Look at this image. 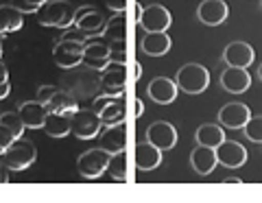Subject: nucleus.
Here are the masks:
<instances>
[{
	"label": "nucleus",
	"mask_w": 262,
	"mask_h": 203,
	"mask_svg": "<svg viewBox=\"0 0 262 203\" xmlns=\"http://www.w3.org/2000/svg\"><path fill=\"white\" fill-rule=\"evenodd\" d=\"M75 15H77V7L70 0H46L35 11L37 24L57 27V29H70L75 24Z\"/></svg>",
	"instance_id": "nucleus-1"
},
{
	"label": "nucleus",
	"mask_w": 262,
	"mask_h": 203,
	"mask_svg": "<svg viewBox=\"0 0 262 203\" xmlns=\"http://www.w3.org/2000/svg\"><path fill=\"white\" fill-rule=\"evenodd\" d=\"M175 83L184 94H201L210 85V72L201 63H186L184 68L177 70Z\"/></svg>",
	"instance_id": "nucleus-2"
},
{
	"label": "nucleus",
	"mask_w": 262,
	"mask_h": 203,
	"mask_svg": "<svg viewBox=\"0 0 262 203\" xmlns=\"http://www.w3.org/2000/svg\"><path fill=\"white\" fill-rule=\"evenodd\" d=\"M92 109L101 116V123L105 127L125 123L127 118V105H125V94H103L94 99Z\"/></svg>",
	"instance_id": "nucleus-3"
},
{
	"label": "nucleus",
	"mask_w": 262,
	"mask_h": 203,
	"mask_svg": "<svg viewBox=\"0 0 262 203\" xmlns=\"http://www.w3.org/2000/svg\"><path fill=\"white\" fill-rule=\"evenodd\" d=\"M3 157H5V166L9 170H24L35 162L37 151H35V144L33 142L15 138V140L9 144V149L3 153Z\"/></svg>",
	"instance_id": "nucleus-4"
},
{
	"label": "nucleus",
	"mask_w": 262,
	"mask_h": 203,
	"mask_svg": "<svg viewBox=\"0 0 262 203\" xmlns=\"http://www.w3.org/2000/svg\"><path fill=\"white\" fill-rule=\"evenodd\" d=\"M101 116L94 109H77L70 116V133H75L79 140H92L103 131Z\"/></svg>",
	"instance_id": "nucleus-5"
},
{
	"label": "nucleus",
	"mask_w": 262,
	"mask_h": 203,
	"mask_svg": "<svg viewBox=\"0 0 262 203\" xmlns=\"http://www.w3.org/2000/svg\"><path fill=\"white\" fill-rule=\"evenodd\" d=\"M110 160H112V155L105 149H90L83 155H79V160H77L79 175L85 177V179H96V177H101L105 170H107Z\"/></svg>",
	"instance_id": "nucleus-6"
},
{
	"label": "nucleus",
	"mask_w": 262,
	"mask_h": 203,
	"mask_svg": "<svg viewBox=\"0 0 262 203\" xmlns=\"http://www.w3.org/2000/svg\"><path fill=\"white\" fill-rule=\"evenodd\" d=\"M112 61V48L103 35H92L83 46V63L92 70H103Z\"/></svg>",
	"instance_id": "nucleus-7"
},
{
	"label": "nucleus",
	"mask_w": 262,
	"mask_h": 203,
	"mask_svg": "<svg viewBox=\"0 0 262 203\" xmlns=\"http://www.w3.org/2000/svg\"><path fill=\"white\" fill-rule=\"evenodd\" d=\"M101 75V85L107 94H125L127 87V61H116L112 59L105 66Z\"/></svg>",
	"instance_id": "nucleus-8"
},
{
	"label": "nucleus",
	"mask_w": 262,
	"mask_h": 203,
	"mask_svg": "<svg viewBox=\"0 0 262 203\" xmlns=\"http://www.w3.org/2000/svg\"><path fill=\"white\" fill-rule=\"evenodd\" d=\"M83 46L85 42H75V39H59L53 48V59L61 68H75L83 61Z\"/></svg>",
	"instance_id": "nucleus-9"
},
{
	"label": "nucleus",
	"mask_w": 262,
	"mask_h": 203,
	"mask_svg": "<svg viewBox=\"0 0 262 203\" xmlns=\"http://www.w3.org/2000/svg\"><path fill=\"white\" fill-rule=\"evenodd\" d=\"M138 24L146 31V33H151V31H168V27L173 24V15L166 7L162 5H151V7H144L142 9V15Z\"/></svg>",
	"instance_id": "nucleus-10"
},
{
	"label": "nucleus",
	"mask_w": 262,
	"mask_h": 203,
	"mask_svg": "<svg viewBox=\"0 0 262 203\" xmlns=\"http://www.w3.org/2000/svg\"><path fill=\"white\" fill-rule=\"evenodd\" d=\"M98 147L105 149L110 155H114V153H118V151H125L127 149V127H125V123L103 127V131L98 133Z\"/></svg>",
	"instance_id": "nucleus-11"
},
{
	"label": "nucleus",
	"mask_w": 262,
	"mask_h": 203,
	"mask_svg": "<svg viewBox=\"0 0 262 203\" xmlns=\"http://www.w3.org/2000/svg\"><path fill=\"white\" fill-rule=\"evenodd\" d=\"M219 164H223L227 168H241L247 162V149L236 140H223L214 149Z\"/></svg>",
	"instance_id": "nucleus-12"
},
{
	"label": "nucleus",
	"mask_w": 262,
	"mask_h": 203,
	"mask_svg": "<svg viewBox=\"0 0 262 203\" xmlns=\"http://www.w3.org/2000/svg\"><path fill=\"white\" fill-rule=\"evenodd\" d=\"M146 140L151 144H155L160 151H168L177 144V131L175 127L166 123V120H158L153 123L149 129H146Z\"/></svg>",
	"instance_id": "nucleus-13"
},
{
	"label": "nucleus",
	"mask_w": 262,
	"mask_h": 203,
	"mask_svg": "<svg viewBox=\"0 0 262 203\" xmlns=\"http://www.w3.org/2000/svg\"><path fill=\"white\" fill-rule=\"evenodd\" d=\"M227 3L225 0H203L196 7V18H199L206 27H219L227 20Z\"/></svg>",
	"instance_id": "nucleus-14"
},
{
	"label": "nucleus",
	"mask_w": 262,
	"mask_h": 203,
	"mask_svg": "<svg viewBox=\"0 0 262 203\" xmlns=\"http://www.w3.org/2000/svg\"><path fill=\"white\" fill-rule=\"evenodd\" d=\"M221 85L223 90L229 94H243L249 90L251 85V75L247 68H236V66H227L221 75Z\"/></svg>",
	"instance_id": "nucleus-15"
},
{
	"label": "nucleus",
	"mask_w": 262,
	"mask_h": 203,
	"mask_svg": "<svg viewBox=\"0 0 262 203\" xmlns=\"http://www.w3.org/2000/svg\"><path fill=\"white\" fill-rule=\"evenodd\" d=\"M105 20L101 13H98L94 7H81V9H77V15H75V27L81 29L83 33H88L90 37L92 35H101L103 33V29H105Z\"/></svg>",
	"instance_id": "nucleus-16"
},
{
	"label": "nucleus",
	"mask_w": 262,
	"mask_h": 203,
	"mask_svg": "<svg viewBox=\"0 0 262 203\" xmlns=\"http://www.w3.org/2000/svg\"><path fill=\"white\" fill-rule=\"evenodd\" d=\"M251 118V111L245 103H227L219 111V123L227 129H243Z\"/></svg>",
	"instance_id": "nucleus-17"
},
{
	"label": "nucleus",
	"mask_w": 262,
	"mask_h": 203,
	"mask_svg": "<svg viewBox=\"0 0 262 203\" xmlns=\"http://www.w3.org/2000/svg\"><path fill=\"white\" fill-rule=\"evenodd\" d=\"M177 92H179L177 83H175V81H170V79H166V77L153 79L149 83V87H146L149 99L153 103H158V105H170L177 99Z\"/></svg>",
	"instance_id": "nucleus-18"
},
{
	"label": "nucleus",
	"mask_w": 262,
	"mask_h": 203,
	"mask_svg": "<svg viewBox=\"0 0 262 203\" xmlns=\"http://www.w3.org/2000/svg\"><path fill=\"white\" fill-rule=\"evenodd\" d=\"M256 59V53L247 42H232L225 46L223 51V61L227 66H236V68H247Z\"/></svg>",
	"instance_id": "nucleus-19"
},
{
	"label": "nucleus",
	"mask_w": 262,
	"mask_h": 203,
	"mask_svg": "<svg viewBox=\"0 0 262 203\" xmlns=\"http://www.w3.org/2000/svg\"><path fill=\"white\" fill-rule=\"evenodd\" d=\"M18 114H20V118H22V123H24L27 129H42L44 120L48 116V107L35 99V101L22 103L18 107Z\"/></svg>",
	"instance_id": "nucleus-20"
},
{
	"label": "nucleus",
	"mask_w": 262,
	"mask_h": 203,
	"mask_svg": "<svg viewBox=\"0 0 262 203\" xmlns=\"http://www.w3.org/2000/svg\"><path fill=\"white\" fill-rule=\"evenodd\" d=\"M170 46H173V39L168 37L166 31H151V33H146L140 42V48L144 55L149 57H162L170 51Z\"/></svg>",
	"instance_id": "nucleus-21"
},
{
	"label": "nucleus",
	"mask_w": 262,
	"mask_h": 203,
	"mask_svg": "<svg viewBox=\"0 0 262 203\" xmlns=\"http://www.w3.org/2000/svg\"><path fill=\"white\" fill-rule=\"evenodd\" d=\"M190 164H192L196 175H203V177L210 175L219 164L216 151L212 147H203V144H199V147L190 153Z\"/></svg>",
	"instance_id": "nucleus-22"
},
{
	"label": "nucleus",
	"mask_w": 262,
	"mask_h": 203,
	"mask_svg": "<svg viewBox=\"0 0 262 203\" xmlns=\"http://www.w3.org/2000/svg\"><path fill=\"white\" fill-rule=\"evenodd\" d=\"M162 164V151L151 144L149 140L146 142H138L136 144V166L140 170H153Z\"/></svg>",
	"instance_id": "nucleus-23"
},
{
	"label": "nucleus",
	"mask_w": 262,
	"mask_h": 203,
	"mask_svg": "<svg viewBox=\"0 0 262 203\" xmlns=\"http://www.w3.org/2000/svg\"><path fill=\"white\" fill-rule=\"evenodd\" d=\"M24 13L20 9H15L13 5H0V33H15L22 29Z\"/></svg>",
	"instance_id": "nucleus-24"
},
{
	"label": "nucleus",
	"mask_w": 262,
	"mask_h": 203,
	"mask_svg": "<svg viewBox=\"0 0 262 203\" xmlns=\"http://www.w3.org/2000/svg\"><path fill=\"white\" fill-rule=\"evenodd\" d=\"M42 129L51 138H66L70 133V116L68 114H59V111H48Z\"/></svg>",
	"instance_id": "nucleus-25"
},
{
	"label": "nucleus",
	"mask_w": 262,
	"mask_h": 203,
	"mask_svg": "<svg viewBox=\"0 0 262 203\" xmlns=\"http://www.w3.org/2000/svg\"><path fill=\"white\" fill-rule=\"evenodd\" d=\"M194 140L196 144H203V147H212L216 149L221 142L225 140V131H223V125H201L199 129L194 131Z\"/></svg>",
	"instance_id": "nucleus-26"
},
{
	"label": "nucleus",
	"mask_w": 262,
	"mask_h": 203,
	"mask_svg": "<svg viewBox=\"0 0 262 203\" xmlns=\"http://www.w3.org/2000/svg\"><path fill=\"white\" fill-rule=\"evenodd\" d=\"M46 107H48V111H59V114H68V116H72V114L79 109V105H77V101L72 99L70 94L57 92Z\"/></svg>",
	"instance_id": "nucleus-27"
},
{
	"label": "nucleus",
	"mask_w": 262,
	"mask_h": 203,
	"mask_svg": "<svg viewBox=\"0 0 262 203\" xmlns=\"http://www.w3.org/2000/svg\"><path fill=\"white\" fill-rule=\"evenodd\" d=\"M107 173L118 182H127L129 173H127V151H118L114 153L110 164H107Z\"/></svg>",
	"instance_id": "nucleus-28"
},
{
	"label": "nucleus",
	"mask_w": 262,
	"mask_h": 203,
	"mask_svg": "<svg viewBox=\"0 0 262 203\" xmlns=\"http://www.w3.org/2000/svg\"><path fill=\"white\" fill-rule=\"evenodd\" d=\"M0 127H5L13 138H22L24 129H27V127H24V123H22V118H20V114H18V111H15V114H11V111L0 114Z\"/></svg>",
	"instance_id": "nucleus-29"
},
{
	"label": "nucleus",
	"mask_w": 262,
	"mask_h": 203,
	"mask_svg": "<svg viewBox=\"0 0 262 203\" xmlns=\"http://www.w3.org/2000/svg\"><path fill=\"white\" fill-rule=\"evenodd\" d=\"M243 131H245V136H247V140L262 144V116H251L247 120V125L243 127Z\"/></svg>",
	"instance_id": "nucleus-30"
},
{
	"label": "nucleus",
	"mask_w": 262,
	"mask_h": 203,
	"mask_svg": "<svg viewBox=\"0 0 262 203\" xmlns=\"http://www.w3.org/2000/svg\"><path fill=\"white\" fill-rule=\"evenodd\" d=\"M46 0H11V5L15 9H20L22 13H35Z\"/></svg>",
	"instance_id": "nucleus-31"
},
{
	"label": "nucleus",
	"mask_w": 262,
	"mask_h": 203,
	"mask_svg": "<svg viewBox=\"0 0 262 203\" xmlns=\"http://www.w3.org/2000/svg\"><path fill=\"white\" fill-rule=\"evenodd\" d=\"M57 92H59V87H55V85H42V87H37L35 99H37L39 103L48 105V103H51V99H53V96H55Z\"/></svg>",
	"instance_id": "nucleus-32"
},
{
	"label": "nucleus",
	"mask_w": 262,
	"mask_h": 203,
	"mask_svg": "<svg viewBox=\"0 0 262 203\" xmlns=\"http://www.w3.org/2000/svg\"><path fill=\"white\" fill-rule=\"evenodd\" d=\"M13 140H15V138H13L9 131H7L5 127H0V155H3V153L9 149V144H11Z\"/></svg>",
	"instance_id": "nucleus-33"
},
{
	"label": "nucleus",
	"mask_w": 262,
	"mask_h": 203,
	"mask_svg": "<svg viewBox=\"0 0 262 203\" xmlns=\"http://www.w3.org/2000/svg\"><path fill=\"white\" fill-rule=\"evenodd\" d=\"M61 39H75V42H88L90 35H88V33H83L81 29H75V31H66Z\"/></svg>",
	"instance_id": "nucleus-34"
},
{
	"label": "nucleus",
	"mask_w": 262,
	"mask_h": 203,
	"mask_svg": "<svg viewBox=\"0 0 262 203\" xmlns=\"http://www.w3.org/2000/svg\"><path fill=\"white\" fill-rule=\"evenodd\" d=\"M105 7H110L114 13H118L127 9V0H105Z\"/></svg>",
	"instance_id": "nucleus-35"
},
{
	"label": "nucleus",
	"mask_w": 262,
	"mask_h": 203,
	"mask_svg": "<svg viewBox=\"0 0 262 203\" xmlns=\"http://www.w3.org/2000/svg\"><path fill=\"white\" fill-rule=\"evenodd\" d=\"M9 92H11V83H9V81H3V83H0V101L7 99Z\"/></svg>",
	"instance_id": "nucleus-36"
},
{
	"label": "nucleus",
	"mask_w": 262,
	"mask_h": 203,
	"mask_svg": "<svg viewBox=\"0 0 262 203\" xmlns=\"http://www.w3.org/2000/svg\"><path fill=\"white\" fill-rule=\"evenodd\" d=\"M3 81H9V70L5 68L3 61H0V83H3Z\"/></svg>",
	"instance_id": "nucleus-37"
},
{
	"label": "nucleus",
	"mask_w": 262,
	"mask_h": 203,
	"mask_svg": "<svg viewBox=\"0 0 262 203\" xmlns=\"http://www.w3.org/2000/svg\"><path fill=\"white\" fill-rule=\"evenodd\" d=\"M142 114H144V103H142L140 99H138V101H136V116H138V118H140V116H142Z\"/></svg>",
	"instance_id": "nucleus-38"
},
{
	"label": "nucleus",
	"mask_w": 262,
	"mask_h": 203,
	"mask_svg": "<svg viewBox=\"0 0 262 203\" xmlns=\"http://www.w3.org/2000/svg\"><path fill=\"white\" fill-rule=\"evenodd\" d=\"M223 182L225 184H243V179H238V177H225Z\"/></svg>",
	"instance_id": "nucleus-39"
},
{
	"label": "nucleus",
	"mask_w": 262,
	"mask_h": 203,
	"mask_svg": "<svg viewBox=\"0 0 262 203\" xmlns=\"http://www.w3.org/2000/svg\"><path fill=\"white\" fill-rule=\"evenodd\" d=\"M7 170H9L7 166H3V168H0V184H3V182H7Z\"/></svg>",
	"instance_id": "nucleus-40"
},
{
	"label": "nucleus",
	"mask_w": 262,
	"mask_h": 203,
	"mask_svg": "<svg viewBox=\"0 0 262 203\" xmlns=\"http://www.w3.org/2000/svg\"><path fill=\"white\" fill-rule=\"evenodd\" d=\"M142 77V66H140V63H136V77L134 79H140Z\"/></svg>",
	"instance_id": "nucleus-41"
},
{
	"label": "nucleus",
	"mask_w": 262,
	"mask_h": 203,
	"mask_svg": "<svg viewBox=\"0 0 262 203\" xmlns=\"http://www.w3.org/2000/svg\"><path fill=\"white\" fill-rule=\"evenodd\" d=\"M3 42H5V35L0 33V57H3Z\"/></svg>",
	"instance_id": "nucleus-42"
},
{
	"label": "nucleus",
	"mask_w": 262,
	"mask_h": 203,
	"mask_svg": "<svg viewBox=\"0 0 262 203\" xmlns=\"http://www.w3.org/2000/svg\"><path fill=\"white\" fill-rule=\"evenodd\" d=\"M258 77H260V81H262V63H260V68H258Z\"/></svg>",
	"instance_id": "nucleus-43"
},
{
	"label": "nucleus",
	"mask_w": 262,
	"mask_h": 203,
	"mask_svg": "<svg viewBox=\"0 0 262 203\" xmlns=\"http://www.w3.org/2000/svg\"><path fill=\"white\" fill-rule=\"evenodd\" d=\"M3 166H5V162H0V168H3Z\"/></svg>",
	"instance_id": "nucleus-44"
}]
</instances>
